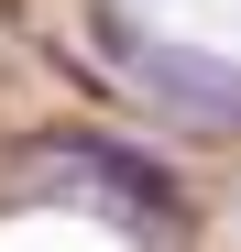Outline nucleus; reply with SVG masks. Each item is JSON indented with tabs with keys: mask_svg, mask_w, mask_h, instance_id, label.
I'll return each instance as SVG.
<instances>
[{
	"mask_svg": "<svg viewBox=\"0 0 241 252\" xmlns=\"http://www.w3.org/2000/svg\"><path fill=\"white\" fill-rule=\"evenodd\" d=\"M99 44L132 66V88L153 110L197 121V132H241V66L230 55H209V44H132V33H110V11H99Z\"/></svg>",
	"mask_w": 241,
	"mask_h": 252,
	"instance_id": "nucleus-1",
	"label": "nucleus"
}]
</instances>
